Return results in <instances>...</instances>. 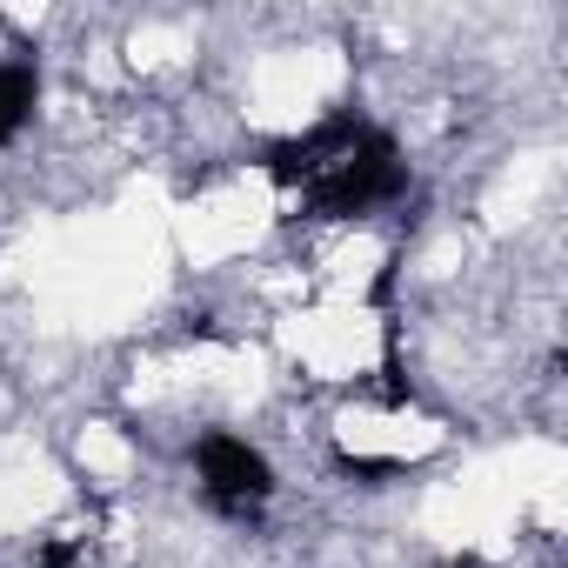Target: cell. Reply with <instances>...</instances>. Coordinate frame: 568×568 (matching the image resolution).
Returning a JSON list of instances; mask_svg holds the SVG:
<instances>
[{
	"mask_svg": "<svg viewBox=\"0 0 568 568\" xmlns=\"http://www.w3.org/2000/svg\"><path fill=\"white\" fill-rule=\"evenodd\" d=\"M261 168L281 194H302V207L315 221H362V214L395 207L408 194L402 141L362 114H328L288 141H274L261 154Z\"/></svg>",
	"mask_w": 568,
	"mask_h": 568,
	"instance_id": "cell-1",
	"label": "cell"
},
{
	"mask_svg": "<svg viewBox=\"0 0 568 568\" xmlns=\"http://www.w3.org/2000/svg\"><path fill=\"white\" fill-rule=\"evenodd\" d=\"M194 481H201V501L221 515V521H261L281 495V475L274 462L247 442V435H227V428H207L194 442Z\"/></svg>",
	"mask_w": 568,
	"mask_h": 568,
	"instance_id": "cell-2",
	"label": "cell"
},
{
	"mask_svg": "<svg viewBox=\"0 0 568 568\" xmlns=\"http://www.w3.org/2000/svg\"><path fill=\"white\" fill-rule=\"evenodd\" d=\"M41 108V68L34 61H0V148L21 141Z\"/></svg>",
	"mask_w": 568,
	"mask_h": 568,
	"instance_id": "cell-3",
	"label": "cell"
},
{
	"mask_svg": "<svg viewBox=\"0 0 568 568\" xmlns=\"http://www.w3.org/2000/svg\"><path fill=\"white\" fill-rule=\"evenodd\" d=\"M81 561V535H54V541H41V555H34V568H74Z\"/></svg>",
	"mask_w": 568,
	"mask_h": 568,
	"instance_id": "cell-4",
	"label": "cell"
}]
</instances>
